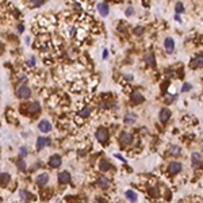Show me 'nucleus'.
<instances>
[{"label": "nucleus", "instance_id": "nucleus-13", "mask_svg": "<svg viewBox=\"0 0 203 203\" xmlns=\"http://www.w3.org/2000/svg\"><path fill=\"white\" fill-rule=\"evenodd\" d=\"M35 182H37L38 186H46L48 182H49V175H48V173H42V175H39L38 177H37Z\"/></svg>", "mask_w": 203, "mask_h": 203}, {"label": "nucleus", "instance_id": "nucleus-33", "mask_svg": "<svg viewBox=\"0 0 203 203\" xmlns=\"http://www.w3.org/2000/svg\"><path fill=\"white\" fill-rule=\"evenodd\" d=\"M133 14H134V10H133L131 7H129V8L126 10V15H127V16H131Z\"/></svg>", "mask_w": 203, "mask_h": 203}, {"label": "nucleus", "instance_id": "nucleus-23", "mask_svg": "<svg viewBox=\"0 0 203 203\" xmlns=\"http://www.w3.org/2000/svg\"><path fill=\"white\" fill-rule=\"evenodd\" d=\"M171 153L173 154V156H177V154H180V148L176 146V145H172V148H171Z\"/></svg>", "mask_w": 203, "mask_h": 203}, {"label": "nucleus", "instance_id": "nucleus-8", "mask_svg": "<svg viewBox=\"0 0 203 203\" xmlns=\"http://www.w3.org/2000/svg\"><path fill=\"white\" fill-rule=\"evenodd\" d=\"M164 48H165V52H167V53H172V52H173V49H175V42H173V39H172L171 37L165 38Z\"/></svg>", "mask_w": 203, "mask_h": 203}, {"label": "nucleus", "instance_id": "nucleus-5", "mask_svg": "<svg viewBox=\"0 0 203 203\" xmlns=\"http://www.w3.org/2000/svg\"><path fill=\"white\" fill-rule=\"evenodd\" d=\"M144 102V95L141 94L140 91H134L133 94H131V103H134V104H140V103H142Z\"/></svg>", "mask_w": 203, "mask_h": 203}, {"label": "nucleus", "instance_id": "nucleus-20", "mask_svg": "<svg viewBox=\"0 0 203 203\" xmlns=\"http://www.w3.org/2000/svg\"><path fill=\"white\" fill-rule=\"evenodd\" d=\"M126 198L133 203L137 202V194L134 192V191H126Z\"/></svg>", "mask_w": 203, "mask_h": 203}, {"label": "nucleus", "instance_id": "nucleus-34", "mask_svg": "<svg viewBox=\"0 0 203 203\" xmlns=\"http://www.w3.org/2000/svg\"><path fill=\"white\" fill-rule=\"evenodd\" d=\"M115 157H118V158H119V160H122V161H123V163H125V161H126V160H125V158H123V157H122V156H121V154H115Z\"/></svg>", "mask_w": 203, "mask_h": 203}, {"label": "nucleus", "instance_id": "nucleus-18", "mask_svg": "<svg viewBox=\"0 0 203 203\" xmlns=\"http://www.w3.org/2000/svg\"><path fill=\"white\" fill-rule=\"evenodd\" d=\"M10 175L8 173H0V187H6L10 182Z\"/></svg>", "mask_w": 203, "mask_h": 203}, {"label": "nucleus", "instance_id": "nucleus-21", "mask_svg": "<svg viewBox=\"0 0 203 203\" xmlns=\"http://www.w3.org/2000/svg\"><path fill=\"white\" fill-rule=\"evenodd\" d=\"M16 165H18V168L21 169V171H25L26 169V163L23 158H19V160H16Z\"/></svg>", "mask_w": 203, "mask_h": 203}, {"label": "nucleus", "instance_id": "nucleus-9", "mask_svg": "<svg viewBox=\"0 0 203 203\" xmlns=\"http://www.w3.org/2000/svg\"><path fill=\"white\" fill-rule=\"evenodd\" d=\"M39 130L42 131V133H49L50 130H52V125H50L49 121H46V119H43V121H41L38 125Z\"/></svg>", "mask_w": 203, "mask_h": 203}, {"label": "nucleus", "instance_id": "nucleus-11", "mask_svg": "<svg viewBox=\"0 0 203 203\" xmlns=\"http://www.w3.org/2000/svg\"><path fill=\"white\" fill-rule=\"evenodd\" d=\"M121 142L123 145H130L133 142V134L130 133H122L121 134Z\"/></svg>", "mask_w": 203, "mask_h": 203}, {"label": "nucleus", "instance_id": "nucleus-30", "mask_svg": "<svg viewBox=\"0 0 203 203\" xmlns=\"http://www.w3.org/2000/svg\"><path fill=\"white\" fill-rule=\"evenodd\" d=\"M21 196L23 199H30V194L27 191H21Z\"/></svg>", "mask_w": 203, "mask_h": 203}, {"label": "nucleus", "instance_id": "nucleus-4", "mask_svg": "<svg viewBox=\"0 0 203 203\" xmlns=\"http://www.w3.org/2000/svg\"><path fill=\"white\" fill-rule=\"evenodd\" d=\"M61 163H62V160H61V156H58V154H53L49 160V165L52 168H58Z\"/></svg>", "mask_w": 203, "mask_h": 203}, {"label": "nucleus", "instance_id": "nucleus-29", "mask_svg": "<svg viewBox=\"0 0 203 203\" xmlns=\"http://www.w3.org/2000/svg\"><path fill=\"white\" fill-rule=\"evenodd\" d=\"M133 33H134V34H137V35L142 34V33H144V27H142V26H140V27H136Z\"/></svg>", "mask_w": 203, "mask_h": 203}, {"label": "nucleus", "instance_id": "nucleus-3", "mask_svg": "<svg viewBox=\"0 0 203 203\" xmlns=\"http://www.w3.org/2000/svg\"><path fill=\"white\" fill-rule=\"evenodd\" d=\"M182 171V164L179 163V161H172L171 164L168 165V172L171 175H176L179 172Z\"/></svg>", "mask_w": 203, "mask_h": 203}, {"label": "nucleus", "instance_id": "nucleus-14", "mask_svg": "<svg viewBox=\"0 0 203 203\" xmlns=\"http://www.w3.org/2000/svg\"><path fill=\"white\" fill-rule=\"evenodd\" d=\"M39 110H41V106H39L38 102H33V103H30V106H28L27 111L30 112V114H37V112H39Z\"/></svg>", "mask_w": 203, "mask_h": 203}, {"label": "nucleus", "instance_id": "nucleus-19", "mask_svg": "<svg viewBox=\"0 0 203 203\" xmlns=\"http://www.w3.org/2000/svg\"><path fill=\"white\" fill-rule=\"evenodd\" d=\"M45 146H46V138L39 137L38 140H37V149H38V150H42Z\"/></svg>", "mask_w": 203, "mask_h": 203}, {"label": "nucleus", "instance_id": "nucleus-12", "mask_svg": "<svg viewBox=\"0 0 203 203\" xmlns=\"http://www.w3.org/2000/svg\"><path fill=\"white\" fill-rule=\"evenodd\" d=\"M171 118V110L169 109H163L160 111V121L163 123H165L168 119Z\"/></svg>", "mask_w": 203, "mask_h": 203}, {"label": "nucleus", "instance_id": "nucleus-36", "mask_svg": "<svg viewBox=\"0 0 203 203\" xmlns=\"http://www.w3.org/2000/svg\"><path fill=\"white\" fill-rule=\"evenodd\" d=\"M107 54H109V53H107V50H104V53H103V57L106 58V57H107Z\"/></svg>", "mask_w": 203, "mask_h": 203}, {"label": "nucleus", "instance_id": "nucleus-37", "mask_svg": "<svg viewBox=\"0 0 203 203\" xmlns=\"http://www.w3.org/2000/svg\"><path fill=\"white\" fill-rule=\"evenodd\" d=\"M95 203H100V202H99V200H96V202H95Z\"/></svg>", "mask_w": 203, "mask_h": 203}, {"label": "nucleus", "instance_id": "nucleus-31", "mask_svg": "<svg viewBox=\"0 0 203 203\" xmlns=\"http://www.w3.org/2000/svg\"><path fill=\"white\" fill-rule=\"evenodd\" d=\"M150 194H152V195H154V196H158V190L156 188V187H152V188H150Z\"/></svg>", "mask_w": 203, "mask_h": 203}, {"label": "nucleus", "instance_id": "nucleus-24", "mask_svg": "<svg viewBox=\"0 0 203 203\" xmlns=\"http://www.w3.org/2000/svg\"><path fill=\"white\" fill-rule=\"evenodd\" d=\"M145 61H146L148 64H150V65H154V58H153V56H152V54H146V56H145Z\"/></svg>", "mask_w": 203, "mask_h": 203}, {"label": "nucleus", "instance_id": "nucleus-16", "mask_svg": "<svg viewBox=\"0 0 203 203\" xmlns=\"http://www.w3.org/2000/svg\"><path fill=\"white\" fill-rule=\"evenodd\" d=\"M98 186L100 187V188H109L110 180L106 177V176H100V177L98 179Z\"/></svg>", "mask_w": 203, "mask_h": 203}, {"label": "nucleus", "instance_id": "nucleus-1", "mask_svg": "<svg viewBox=\"0 0 203 203\" xmlns=\"http://www.w3.org/2000/svg\"><path fill=\"white\" fill-rule=\"evenodd\" d=\"M109 130L106 129V127H99L98 130H96V140L100 142V144H106L107 141H109Z\"/></svg>", "mask_w": 203, "mask_h": 203}, {"label": "nucleus", "instance_id": "nucleus-26", "mask_svg": "<svg viewBox=\"0 0 203 203\" xmlns=\"http://www.w3.org/2000/svg\"><path fill=\"white\" fill-rule=\"evenodd\" d=\"M26 154H27V149L22 146L21 149H19V156H21V158H25V157H26Z\"/></svg>", "mask_w": 203, "mask_h": 203}, {"label": "nucleus", "instance_id": "nucleus-25", "mask_svg": "<svg viewBox=\"0 0 203 203\" xmlns=\"http://www.w3.org/2000/svg\"><path fill=\"white\" fill-rule=\"evenodd\" d=\"M43 3H45V0H31V4L34 7H41Z\"/></svg>", "mask_w": 203, "mask_h": 203}, {"label": "nucleus", "instance_id": "nucleus-17", "mask_svg": "<svg viewBox=\"0 0 203 203\" xmlns=\"http://www.w3.org/2000/svg\"><path fill=\"white\" fill-rule=\"evenodd\" d=\"M99 168H100L102 172H107L110 168H111V164H110L109 160H100V163H99Z\"/></svg>", "mask_w": 203, "mask_h": 203}, {"label": "nucleus", "instance_id": "nucleus-22", "mask_svg": "<svg viewBox=\"0 0 203 203\" xmlns=\"http://www.w3.org/2000/svg\"><path fill=\"white\" fill-rule=\"evenodd\" d=\"M89 114H91V109H89V107H85V109H83L80 111V116H83V118L89 116Z\"/></svg>", "mask_w": 203, "mask_h": 203}, {"label": "nucleus", "instance_id": "nucleus-28", "mask_svg": "<svg viewBox=\"0 0 203 203\" xmlns=\"http://www.w3.org/2000/svg\"><path fill=\"white\" fill-rule=\"evenodd\" d=\"M194 65H195V67L196 68H200V67H202V57H196V58H195V62H194Z\"/></svg>", "mask_w": 203, "mask_h": 203}, {"label": "nucleus", "instance_id": "nucleus-7", "mask_svg": "<svg viewBox=\"0 0 203 203\" xmlns=\"http://www.w3.org/2000/svg\"><path fill=\"white\" fill-rule=\"evenodd\" d=\"M69 182H70L69 172H67V171L60 172V175H58V183H60V184H68Z\"/></svg>", "mask_w": 203, "mask_h": 203}, {"label": "nucleus", "instance_id": "nucleus-32", "mask_svg": "<svg viewBox=\"0 0 203 203\" xmlns=\"http://www.w3.org/2000/svg\"><path fill=\"white\" fill-rule=\"evenodd\" d=\"M190 89H191V84H184L183 85V88H182V91H184V92L190 91Z\"/></svg>", "mask_w": 203, "mask_h": 203}, {"label": "nucleus", "instance_id": "nucleus-10", "mask_svg": "<svg viewBox=\"0 0 203 203\" xmlns=\"http://www.w3.org/2000/svg\"><path fill=\"white\" fill-rule=\"evenodd\" d=\"M191 160H192V167L195 169L199 168L200 165H202V156H200V153H194L191 156Z\"/></svg>", "mask_w": 203, "mask_h": 203}, {"label": "nucleus", "instance_id": "nucleus-15", "mask_svg": "<svg viewBox=\"0 0 203 203\" xmlns=\"http://www.w3.org/2000/svg\"><path fill=\"white\" fill-rule=\"evenodd\" d=\"M98 10H99V12H100L102 16H107V15H109V12H110V8H109V6H107L106 3L98 4Z\"/></svg>", "mask_w": 203, "mask_h": 203}, {"label": "nucleus", "instance_id": "nucleus-2", "mask_svg": "<svg viewBox=\"0 0 203 203\" xmlns=\"http://www.w3.org/2000/svg\"><path fill=\"white\" fill-rule=\"evenodd\" d=\"M16 95H18V98L19 99L26 100V99H28L30 96H31V89H30L28 87H26V85H21V87L18 88Z\"/></svg>", "mask_w": 203, "mask_h": 203}, {"label": "nucleus", "instance_id": "nucleus-35", "mask_svg": "<svg viewBox=\"0 0 203 203\" xmlns=\"http://www.w3.org/2000/svg\"><path fill=\"white\" fill-rule=\"evenodd\" d=\"M28 64H30V65H34V64H35V58L30 60V62H28Z\"/></svg>", "mask_w": 203, "mask_h": 203}, {"label": "nucleus", "instance_id": "nucleus-6", "mask_svg": "<svg viewBox=\"0 0 203 203\" xmlns=\"http://www.w3.org/2000/svg\"><path fill=\"white\" fill-rule=\"evenodd\" d=\"M137 121V115L134 112H126V115L123 116V122L125 125H133Z\"/></svg>", "mask_w": 203, "mask_h": 203}, {"label": "nucleus", "instance_id": "nucleus-27", "mask_svg": "<svg viewBox=\"0 0 203 203\" xmlns=\"http://www.w3.org/2000/svg\"><path fill=\"white\" fill-rule=\"evenodd\" d=\"M175 10H176V12H183L184 11V7H183V3H176V7H175Z\"/></svg>", "mask_w": 203, "mask_h": 203}]
</instances>
